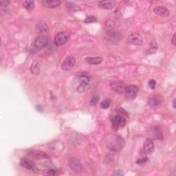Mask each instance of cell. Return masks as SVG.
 <instances>
[{
    "mask_svg": "<svg viewBox=\"0 0 176 176\" xmlns=\"http://www.w3.org/2000/svg\"><path fill=\"white\" fill-rule=\"evenodd\" d=\"M107 145L111 151L117 152L122 150L125 145V141L118 136H111L108 139Z\"/></svg>",
    "mask_w": 176,
    "mask_h": 176,
    "instance_id": "6da1fadb",
    "label": "cell"
},
{
    "mask_svg": "<svg viewBox=\"0 0 176 176\" xmlns=\"http://www.w3.org/2000/svg\"><path fill=\"white\" fill-rule=\"evenodd\" d=\"M79 82L80 85L77 87V91L78 92H83L89 89L90 86V78L86 74H82L79 77Z\"/></svg>",
    "mask_w": 176,
    "mask_h": 176,
    "instance_id": "7a4b0ae2",
    "label": "cell"
},
{
    "mask_svg": "<svg viewBox=\"0 0 176 176\" xmlns=\"http://www.w3.org/2000/svg\"><path fill=\"white\" fill-rule=\"evenodd\" d=\"M126 119L124 116L119 114V115H116L112 117L111 118V124L114 129L115 130H119L121 128H123L126 125Z\"/></svg>",
    "mask_w": 176,
    "mask_h": 176,
    "instance_id": "3957f363",
    "label": "cell"
},
{
    "mask_svg": "<svg viewBox=\"0 0 176 176\" xmlns=\"http://www.w3.org/2000/svg\"><path fill=\"white\" fill-rule=\"evenodd\" d=\"M138 92V87L134 85H131V86L126 87L125 90L126 98L130 101H132L136 97Z\"/></svg>",
    "mask_w": 176,
    "mask_h": 176,
    "instance_id": "277c9868",
    "label": "cell"
},
{
    "mask_svg": "<svg viewBox=\"0 0 176 176\" xmlns=\"http://www.w3.org/2000/svg\"><path fill=\"white\" fill-rule=\"evenodd\" d=\"M69 34L66 32H61L58 33L56 35L54 39V43L56 46H59L65 44L69 39Z\"/></svg>",
    "mask_w": 176,
    "mask_h": 176,
    "instance_id": "5b68a950",
    "label": "cell"
},
{
    "mask_svg": "<svg viewBox=\"0 0 176 176\" xmlns=\"http://www.w3.org/2000/svg\"><path fill=\"white\" fill-rule=\"evenodd\" d=\"M128 43L134 46H141L143 43V38L137 33H131L128 37Z\"/></svg>",
    "mask_w": 176,
    "mask_h": 176,
    "instance_id": "8992f818",
    "label": "cell"
},
{
    "mask_svg": "<svg viewBox=\"0 0 176 176\" xmlns=\"http://www.w3.org/2000/svg\"><path fill=\"white\" fill-rule=\"evenodd\" d=\"M20 164H21V165L24 167V168L28 170H30L31 171H33L35 173L39 172V169L37 168V166L35 165V164L30 160L26 159V158H23L21 160Z\"/></svg>",
    "mask_w": 176,
    "mask_h": 176,
    "instance_id": "52a82bcc",
    "label": "cell"
},
{
    "mask_svg": "<svg viewBox=\"0 0 176 176\" xmlns=\"http://www.w3.org/2000/svg\"><path fill=\"white\" fill-rule=\"evenodd\" d=\"M48 43V39L46 36L41 35V36L37 37L34 40V46L35 48L41 50L46 48Z\"/></svg>",
    "mask_w": 176,
    "mask_h": 176,
    "instance_id": "ba28073f",
    "label": "cell"
},
{
    "mask_svg": "<svg viewBox=\"0 0 176 176\" xmlns=\"http://www.w3.org/2000/svg\"><path fill=\"white\" fill-rule=\"evenodd\" d=\"M76 63V59L74 57L72 56H68L64 59L63 62L62 63V69L65 71H68V70H71L73 67L74 66Z\"/></svg>",
    "mask_w": 176,
    "mask_h": 176,
    "instance_id": "9c48e42d",
    "label": "cell"
},
{
    "mask_svg": "<svg viewBox=\"0 0 176 176\" xmlns=\"http://www.w3.org/2000/svg\"><path fill=\"white\" fill-rule=\"evenodd\" d=\"M105 39L111 42H118L121 41L122 38V35L121 33L118 32H108L105 34Z\"/></svg>",
    "mask_w": 176,
    "mask_h": 176,
    "instance_id": "30bf717a",
    "label": "cell"
},
{
    "mask_svg": "<svg viewBox=\"0 0 176 176\" xmlns=\"http://www.w3.org/2000/svg\"><path fill=\"white\" fill-rule=\"evenodd\" d=\"M69 165L70 169H71L74 172L76 173L81 172L82 171V169H83L80 161H79L77 158H71V159L70 160Z\"/></svg>",
    "mask_w": 176,
    "mask_h": 176,
    "instance_id": "8fae6325",
    "label": "cell"
},
{
    "mask_svg": "<svg viewBox=\"0 0 176 176\" xmlns=\"http://www.w3.org/2000/svg\"><path fill=\"white\" fill-rule=\"evenodd\" d=\"M154 150V144L151 139H147L145 142L143 146L142 151L144 155L151 154Z\"/></svg>",
    "mask_w": 176,
    "mask_h": 176,
    "instance_id": "7c38bea8",
    "label": "cell"
},
{
    "mask_svg": "<svg viewBox=\"0 0 176 176\" xmlns=\"http://www.w3.org/2000/svg\"><path fill=\"white\" fill-rule=\"evenodd\" d=\"M162 98L160 95H154L151 96L148 100V105L151 107H156L162 103Z\"/></svg>",
    "mask_w": 176,
    "mask_h": 176,
    "instance_id": "4fadbf2b",
    "label": "cell"
},
{
    "mask_svg": "<svg viewBox=\"0 0 176 176\" xmlns=\"http://www.w3.org/2000/svg\"><path fill=\"white\" fill-rule=\"evenodd\" d=\"M116 2L113 0L110 1H101L98 2V7L103 8V9L111 10L116 6Z\"/></svg>",
    "mask_w": 176,
    "mask_h": 176,
    "instance_id": "5bb4252c",
    "label": "cell"
},
{
    "mask_svg": "<svg viewBox=\"0 0 176 176\" xmlns=\"http://www.w3.org/2000/svg\"><path fill=\"white\" fill-rule=\"evenodd\" d=\"M154 13L158 14V16L163 17H167L169 15V11L166 8L163 6H156L154 9Z\"/></svg>",
    "mask_w": 176,
    "mask_h": 176,
    "instance_id": "9a60e30c",
    "label": "cell"
},
{
    "mask_svg": "<svg viewBox=\"0 0 176 176\" xmlns=\"http://www.w3.org/2000/svg\"><path fill=\"white\" fill-rule=\"evenodd\" d=\"M42 3L44 6L50 8H57L61 4V2L58 0H47V1H42Z\"/></svg>",
    "mask_w": 176,
    "mask_h": 176,
    "instance_id": "2e32d148",
    "label": "cell"
},
{
    "mask_svg": "<svg viewBox=\"0 0 176 176\" xmlns=\"http://www.w3.org/2000/svg\"><path fill=\"white\" fill-rule=\"evenodd\" d=\"M111 87H112L113 90L116 91L118 93H123L125 92L126 87H125V85L121 83V82H115V83H111Z\"/></svg>",
    "mask_w": 176,
    "mask_h": 176,
    "instance_id": "e0dca14e",
    "label": "cell"
},
{
    "mask_svg": "<svg viewBox=\"0 0 176 176\" xmlns=\"http://www.w3.org/2000/svg\"><path fill=\"white\" fill-rule=\"evenodd\" d=\"M86 62L92 64V65H98L102 61H103V58L101 57H87L86 58Z\"/></svg>",
    "mask_w": 176,
    "mask_h": 176,
    "instance_id": "ac0fdd59",
    "label": "cell"
},
{
    "mask_svg": "<svg viewBox=\"0 0 176 176\" xmlns=\"http://www.w3.org/2000/svg\"><path fill=\"white\" fill-rule=\"evenodd\" d=\"M23 7H24L26 10L30 11L34 8V2L33 1H25L23 2Z\"/></svg>",
    "mask_w": 176,
    "mask_h": 176,
    "instance_id": "d6986e66",
    "label": "cell"
},
{
    "mask_svg": "<svg viewBox=\"0 0 176 176\" xmlns=\"http://www.w3.org/2000/svg\"><path fill=\"white\" fill-rule=\"evenodd\" d=\"M157 48H158L157 43H156V42H154H154L151 43L150 48H149V49L148 50V52H147V53H148L149 54L155 53V52L157 51Z\"/></svg>",
    "mask_w": 176,
    "mask_h": 176,
    "instance_id": "ffe728a7",
    "label": "cell"
},
{
    "mask_svg": "<svg viewBox=\"0 0 176 176\" xmlns=\"http://www.w3.org/2000/svg\"><path fill=\"white\" fill-rule=\"evenodd\" d=\"M30 71L33 74H39V67L38 63H34L30 67Z\"/></svg>",
    "mask_w": 176,
    "mask_h": 176,
    "instance_id": "44dd1931",
    "label": "cell"
},
{
    "mask_svg": "<svg viewBox=\"0 0 176 176\" xmlns=\"http://www.w3.org/2000/svg\"><path fill=\"white\" fill-rule=\"evenodd\" d=\"M37 29L39 32H46L48 30V26L45 23H41L38 25V28H37Z\"/></svg>",
    "mask_w": 176,
    "mask_h": 176,
    "instance_id": "7402d4cb",
    "label": "cell"
},
{
    "mask_svg": "<svg viewBox=\"0 0 176 176\" xmlns=\"http://www.w3.org/2000/svg\"><path fill=\"white\" fill-rule=\"evenodd\" d=\"M101 106L102 109H107L110 106V101L108 99L104 100L101 102Z\"/></svg>",
    "mask_w": 176,
    "mask_h": 176,
    "instance_id": "603a6c76",
    "label": "cell"
},
{
    "mask_svg": "<svg viewBox=\"0 0 176 176\" xmlns=\"http://www.w3.org/2000/svg\"><path fill=\"white\" fill-rule=\"evenodd\" d=\"M96 22V18L94 16H89L87 17V18L84 20V22L86 23H94Z\"/></svg>",
    "mask_w": 176,
    "mask_h": 176,
    "instance_id": "cb8c5ba5",
    "label": "cell"
},
{
    "mask_svg": "<svg viewBox=\"0 0 176 176\" xmlns=\"http://www.w3.org/2000/svg\"><path fill=\"white\" fill-rule=\"evenodd\" d=\"M114 27V22L111 20H108L106 22V25H105V28L107 30H111V29H112Z\"/></svg>",
    "mask_w": 176,
    "mask_h": 176,
    "instance_id": "d4e9b609",
    "label": "cell"
},
{
    "mask_svg": "<svg viewBox=\"0 0 176 176\" xmlns=\"http://www.w3.org/2000/svg\"><path fill=\"white\" fill-rule=\"evenodd\" d=\"M148 85L151 90H155V86H156V81L154 80V79H151V80L149 81Z\"/></svg>",
    "mask_w": 176,
    "mask_h": 176,
    "instance_id": "484cf974",
    "label": "cell"
},
{
    "mask_svg": "<svg viewBox=\"0 0 176 176\" xmlns=\"http://www.w3.org/2000/svg\"><path fill=\"white\" fill-rule=\"evenodd\" d=\"M46 175H59L60 173L57 170H48L46 173H45Z\"/></svg>",
    "mask_w": 176,
    "mask_h": 176,
    "instance_id": "4316f807",
    "label": "cell"
},
{
    "mask_svg": "<svg viewBox=\"0 0 176 176\" xmlns=\"http://www.w3.org/2000/svg\"><path fill=\"white\" fill-rule=\"evenodd\" d=\"M71 6H67V7H70V10H72V11H74V12H76V11H77L78 10H80V8H79L77 6H76V5H73V4H70Z\"/></svg>",
    "mask_w": 176,
    "mask_h": 176,
    "instance_id": "83f0119b",
    "label": "cell"
},
{
    "mask_svg": "<svg viewBox=\"0 0 176 176\" xmlns=\"http://www.w3.org/2000/svg\"><path fill=\"white\" fill-rule=\"evenodd\" d=\"M98 100V96H94L92 100H91L90 104L92 105H94L96 102H97Z\"/></svg>",
    "mask_w": 176,
    "mask_h": 176,
    "instance_id": "f1b7e54d",
    "label": "cell"
},
{
    "mask_svg": "<svg viewBox=\"0 0 176 176\" xmlns=\"http://www.w3.org/2000/svg\"><path fill=\"white\" fill-rule=\"evenodd\" d=\"M147 160V158H145V157H143L142 158H140V159H138L137 160V164H139V165H142V163H145L146 161Z\"/></svg>",
    "mask_w": 176,
    "mask_h": 176,
    "instance_id": "f546056e",
    "label": "cell"
},
{
    "mask_svg": "<svg viewBox=\"0 0 176 176\" xmlns=\"http://www.w3.org/2000/svg\"><path fill=\"white\" fill-rule=\"evenodd\" d=\"M0 4H1V6L2 7H6L8 4H9V2L6 1V0H2Z\"/></svg>",
    "mask_w": 176,
    "mask_h": 176,
    "instance_id": "4dcf8cb0",
    "label": "cell"
},
{
    "mask_svg": "<svg viewBox=\"0 0 176 176\" xmlns=\"http://www.w3.org/2000/svg\"><path fill=\"white\" fill-rule=\"evenodd\" d=\"M171 43L174 46H175L176 45V42H175V34H174V36H173V38H172V40H171Z\"/></svg>",
    "mask_w": 176,
    "mask_h": 176,
    "instance_id": "1f68e13d",
    "label": "cell"
},
{
    "mask_svg": "<svg viewBox=\"0 0 176 176\" xmlns=\"http://www.w3.org/2000/svg\"><path fill=\"white\" fill-rule=\"evenodd\" d=\"M173 106H174V109H175V108H176V106H175V98H174V101H173Z\"/></svg>",
    "mask_w": 176,
    "mask_h": 176,
    "instance_id": "d6a6232c",
    "label": "cell"
}]
</instances>
